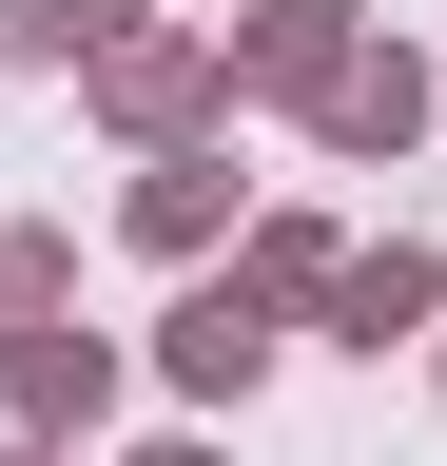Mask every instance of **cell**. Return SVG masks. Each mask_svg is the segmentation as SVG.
Returning a JSON list of instances; mask_svg holds the SVG:
<instances>
[{"label":"cell","mask_w":447,"mask_h":466,"mask_svg":"<svg viewBox=\"0 0 447 466\" xmlns=\"http://www.w3.org/2000/svg\"><path fill=\"white\" fill-rule=\"evenodd\" d=\"M117 20H137V0H20V39H39V58H117Z\"/></svg>","instance_id":"52a82bcc"},{"label":"cell","mask_w":447,"mask_h":466,"mask_svg":"<svg viewBox=\"0 0 447 466\" xmlns=\"http://www.w3.org/2000/svg\"><path fill=\"white\" fill-rule=\"evenodd\" d=\"M428 291H447L428 253H350V272H330V311H350V330L389 350V330H409V311H428Z\"/></svg>","instance_id":"277c9868"},{"label":"cell","mask_w":447,"mask_h":466,"mask_svg":"<svg viewBox=\"0 0 447 466\" xmlns=\"http://www.w3.org/2000/svg\"><path fill=\"white\" fill-rule=\"evenodd\" d=\"M272 370V311H253V291H195V311H176V389H253Z\"/></svg>","instance_id":"7a4b0ae2"},{"label":"cell","mask_w":447,"mask_h":466,"mask_svg":"<svg viewBox=\"0 0 447 466\" xmlns=\"http://www.w3.org/2000/svg\"><path fill=\"white\" fill-rule=\"evenodd\" d=\"M214 97H234L214 58H117V116H137V137H176V116H214Z\"/></svg>","instance_id":"5b68a950"},{"label":"cell","mask_w":447,"mask_h":466,"mask_svg":"<svg viewBox=\"0 0 447 466\" xmlns=\"http://www.w3.org/2000/svg\"><path fill=\"white\" fill-rule=\"evenodd\" d=\"M409 116H428V78H409V58H350V78H330V137H350V156H389Z\"/></svg>","instance_id":"3957f363"},{"label":"cell","mask_w":447,"mask_h":466,"mask_svg":"<svg viewBox=\"0 0 447 466\" xmlns=\"http://www.w3.org/2000/svg\"><path fill=\"white\" fill-rule=\"evenodd\" d=\"M0 466H39V447H0Z\"/></svg>","instance_id":"ba28073f"},{"label":"cell","mask_w":447,"mask_h":466,"mask_svg":"<svg viewBox=\"0 0 447 466\" xmlns=\"http://www.w3.org/2000/svg\"><path fill=\"white\" fill-rule=\"evenodd\" d=\"M234 78H272V97H330V78H350V0H272V20L234 39Z\"/></svg>","instance_id":"6da1fadb"},{"label":"cell","mask_w":447,"mask_h":466,"mask_svg":"<svg viewBox=\"0 0 447 466\" xmlns=\"http://www.w3.org/2000/svg\"><path fill=\"white\" fill-rule=\"evenodd\" d=\"M20 408H39V428H59V408H97V350H78V330H20Z\"/></svg>","instance_id":"8992f818"},{"label":"cell","mask_w":447,"mask_h":466,"mask_svg":"<svg viewBox=\"0 0 447 466\" xmlns=\"http://www.w3.org/2000/svg\"><path fill=\"white\" fill-rule=\"evenodd\" d=\"M156 466H195V447H156Z\"/></svg>","instance_id":"9c48e42d"}]
</instances>
